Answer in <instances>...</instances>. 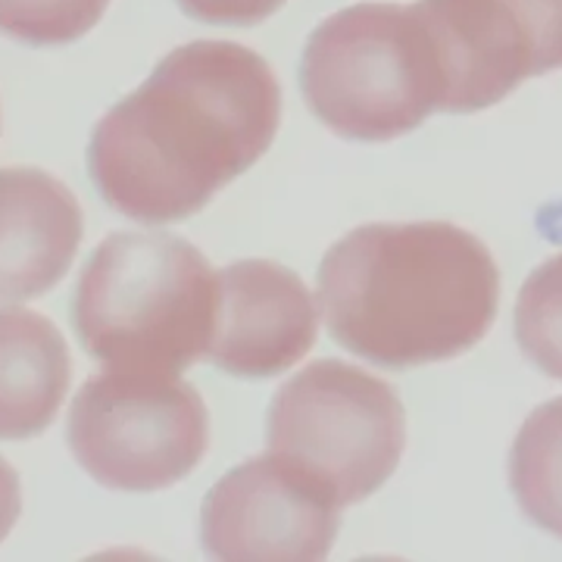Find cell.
<instances>
[{"instance_id":"1","label":"cell","mask_w":562,"mask_h":562,"mask_svg":"<svg viewBox=\"0 0 562 562\" xmlns=\"http://www.w3.org/2000/svg\"><path fill=\"white\" fill-rule=\"evenodd\" d=\"M281 85L257 50L191 41L103 113L88 169L116 213L147 225L201 213L272 147Z\"/></svg>"},{"instance_id":"2","label":"cell","mask_w":562,"mask_h":562,"mask_svg":"<svg viewBox=\"0 0 562 562\" xmlns=\"http://www.w3.org/2000/svg\"><path fill=\"white\" fill-rule=\"evenodd\" d=\"M328 335L384 369L462 357L491 331L501 272L491 250L453 222H372L319 266Z\"/></svg>"},{"instance_id":"3","label":"cell","mask_w":562,"mask_h":562,"mask_svg":"<svg viewBox=\"0 0 562 562\" xmlns=\"http://www.w3.org/2000/svg\"><path fill=\"white\" fill-rule=\"evenodd\" d=\"M220 313V272L166 232H116L81 269L72 325L106 369L166 372L206 360Z\"/></svg>"},{"instance_id":"4","label":"cell","mask_w":562,"mask_h":562,"mask_svg":"<svg viewBox=\"0 0 562 562\" xmlns=\"http://www.w3.org/2000/svg\"><path fill=\"white\" fill-rule=\"evenodd\" d=\"M301 91L338 138L384 144L443 113L447 79L419 3H353L306 38Z\"/></svg>"},{"instance_id":"5","label":"cell","mask_w":562,"mask_h":562,"mask_svg":"<svg viewBox=\"0 0 562 562\" xmlns=\"http://www.w3.org/2000/svg\"><path fill=\"white\" fill-rule=\"evenodd\" d=\"M266 438L344 509L372 497L401 465L406 409L391 384L360 366L316 360L272 397Z\"/></svg>"},{"instance_id":"6","label":"cell","mask_w":562,"mask_h":562,"mask_svg":"<svg viewBox=\"0 0 562 562\" xmlns=\"http://www.w3.org/2000/svg\"><path fill=\"white\" fill-rule=\"evenodd\" d=\"M66 435L94 482L154 494L198 469L210 447V413L179 375L106 369L79 387Z\"/></svg>"},{"instance_id":"7","label":"cell","mask_w":562,"mask_h":562,"mask_svg":"<svg viewBox=\"0 0 562 562\" xmlns=\"http://www.w3.org/2000/svg\"><path fill=\"white\" fill-rule=\"evenodd\" d=\"M447 79L443 113H479L562 69V0H419Z\"/></svg>"},{"instance_id":"8","label":"cell","mask_w":562,"mask_h":562,"mask_svg":"<svg viewBox=\"0 0 562 562\" xmlns=\"http://www.w3.org/2000/svg\"><path fill=\"white\" fill-rule=\"evenodd\" d=\"M341 528V506L297 465L266 453L213 484L201 506V541L213 560H325Z\"/></svg>"},{"instance_id":"9","label":"cell","mask_w":562,"mask_h":562,"mask_svg":"<svg viewBox=\"0 0 562 562\" xmlns=\"http://www.w3.org/2000/svg\"><path fill=\"white\" fill-rule=\"evenodd\" d=\"M319 313L297 272L238 260L220 272V313L206 360L228 375L272 379L313 350Z\"/></svg>"},{"instance_id":"10","label":"cell","mask_w":562,"mask_h":562,"mask_svg":"<svg viewBox=\"0 0 562 562\" xmlns=\"http://www.w3.org/2000/svg\"><path fill=\"white\" fill-rule=\"evenodd\" d=\"M76 194L44 169H0V303L44 297L69 272L81 244Z\"/></svg>"},{"instance_id":"11","label":"cell","mask_w":562,"mask_h":562,"mask_svg":"<svg viewBox=\"0 0 562 562\" xmlns=\"http://www.w3.org/2000/svg\"><path fill=\"white\" fill-rule=\"evenodd\" d=\"M72 382L60 328L47 316L0 310V441H29L50 428Z\"/></svg>"},{"instance_id":"12","label":"cell","mask_w":562,"mask_h":562,"mask_svg":"<svg viewBox=\"0 0 562 562\" xmlns=\"http://www.w3.org/2000/svg\"><path fill=\"white\" fill-rule=\"evenodd\" d=\"M509 484L525 519L562 538V397L522 422L509 453Z\"/></svg>"},{"instance_id":"13","label":"cell","mask_w":562,"mask_h":562,"mask_svg":"<svg viewBox=\"0 0 562 562\" xmlns=\"http://www.w3.org/2000/svg\"><path fill=\"white\" fill-rule=\"evenodd\" d=\"M516 341L531 366L562 382V254L525 279L516 301Z\"/></svg>"},{"instance_id":"14","label":"cell","mask_w":562,"mask_h":562,"mask_svg":"<svg viewBox=\"0 0 562 562\" xmlns=\"http://www.w3.org/2000/svg\"><path fill=\"white\" fill-rule=\"evenodd\" d=\"M106 7L110 0H0V35L32 47H60L85 38Z\"/></svg>"},{"instance_id":"15","label":"cell","mask_w":562,"mask_h":562,"mask_svg":"<svg viewBox=\"0 0 562 562\" xmlns=\"http://www.w3.org/2000/svg\"><path fill=\"white\" fill-rule=\"evenodd\" d=\"M181 10L210 25H257L279 13L288 0H176Z\"/></svg>"},{"instance_id":"16","label":"cell","mask_w":562,"mask_h":562,"mask_svg":"<svg viewBox=\"0 0 562 562\" xmlns=\"http://www.w3.org/2000/svg\"><path fill=\"white\" fill-rule=\"evenodd\" d=\"M20 475L10 462L0 457V543L7 541V535L13 531V525L20 519Z\"/></svg>"}]
</instances>
